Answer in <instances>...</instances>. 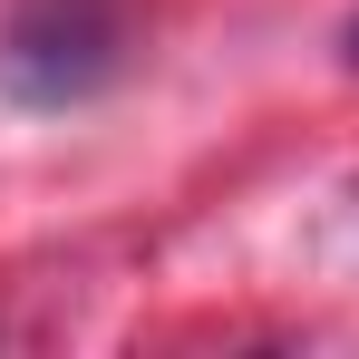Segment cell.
I'll use <instances>...</instances> for the list:
<instances>
[{"instance_id": "cell-1", "label": "cell", "mask_w": 359, "mask_h": 359, "mask_svg": "<svg viewBox=\"0 0 359 359\" xmlns=\"http://www.w3.org/2000/svg\"><path fill=\"white\" fill-rule=\"evenodd\" d=\"M350 49H359V29H350Z\"/></svg>"}]
</instances>
